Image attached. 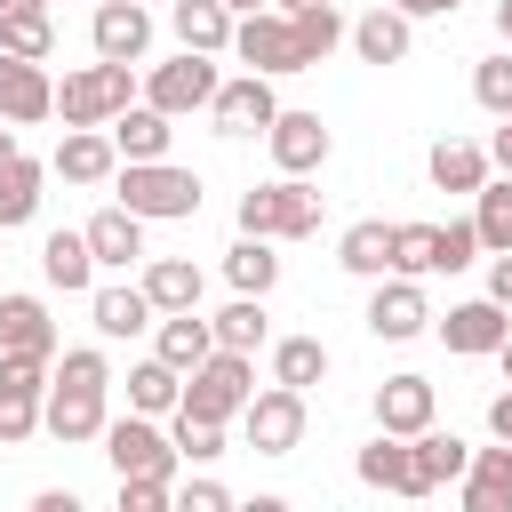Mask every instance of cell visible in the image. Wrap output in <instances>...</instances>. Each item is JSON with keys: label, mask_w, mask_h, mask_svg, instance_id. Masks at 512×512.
Segmentation results:
<instances>
[{"label": "cell", "mask_w": 512, "mask_h": 512, "mask_svg": "<svg viewBox=\"0 0 512 512\" xmlns=\"http://www.w3.org/2000/svg\"><path fill=\"white\" fill-rule=\"evenodd\" d=\"M104 392H112V368H104V352H64L56 360V376H48V408H40V432L48 440H64V448H80V440H104Z\"/></svg>", "instance_id": "1"}, {"label": "cell", "mask_w": 512, "mask_h": 512, "mask_svg": "<svg viewBox=\"0 0 512 512\" xmlns=\"http://www.w3.org/2000/svg\"><path fill=\"white\" fill-rule=\"evenodd\" d=\"M136 96H144L136 64H112V56H96V64H80V72L56 80V112H64V128H104V120H120Z\"/></svg>", "instance_id": "2"}, {"label": "cell", "mask_w": 512, "mask_h": 512, "mask_svg": "<svg viewBox=\"0 0 512 512\" xmlns=\"http://www.w3.org/2000/svg\"><path fill=\"white\" fill-rule=\"evenodd\" d=\"M112 192H120V208H136L144 224L200 216V176H192V168H176V160H120Z\"/></svg>", "instance_id": "3"}, {"label": "cell", "mask_w": 512, "mask_h": 512, "mask_svg": "<svg viewBox=\"0 0 512 512\" xmlns=\"http://www.w3.org/2000/svg\"><path fill=\"white\" fill-rule=\"evenodd\" d=\"M240 232H264V240H312L320 232V192L304 176H272L256 192H240Z\"/></svg>", "instance_id": "4"}, {"label": "cell", "mask_w": 512, "mask_h": 512, "mask_svg": "<svg viewBox=\"0 0 512 512\" xmlns=\"http://www.w3.org/2000/svg\"><path fill=\"white\" fill-rule=\"evenodd\" d=\"M248 392H256V352L216 344V352L184 376V400H176V408H192V416H208V424H232V416L248 408Z\"/></svg>", "instance_id": "5"}, {"label": "cell", "mask_w": 512, "mask_h": 512, "mask_svg": "<svg viewBox=\"0 0 512 512\" xmlns=\"http://www.w3.org/2000/svg\"><path fill=\"white\" fill-rule=\"evenodd\" d=\"M104 456H112V472H120V480H176V472H184L176 432H160L144 408H128V416H112V424H104Z\"/></svg>", "instance_id": "6"}, {"label": "cell", "mask_w": 512, "mask_h": 512, "mask_svg": "<svg viewBox=\"0 0 512 512\" xmlns=\"http://www.w3.org/2000/svg\"><path fill=\"white\" fill-rule=\"evenodd\" d=\"M232 56H240L248 72H272V80L304 72V40H296V16H288V8H256V16H240V24H232Z\"/></svg>", "instance_id": "7"}, {"label": "cell", "mask_w": 512, "mask_h": 512, "mask_svg": "<svg viewBox=\"0 0 512 512\" xmlns=\"http://www.w3.org/2000/svg\"><path fill=\"white\" fill-rule=\"evenodd\" d=\"M48 408V360L40 352H0V448L32 440Z\"/></svg>", "instance_id": "8"}, {"label": "cell", "mask_w": 512, "mask_h": 512, "mask_svg": "<svg viewBox=\"0 0 512 512\" xmlns=\"http://www.w3.org/2000/svg\"><path fill=\"white\" fill-rule=\"evenodd\" d=\"M216 88H224V72H216V56H200V48H184V56H168V64H152L144 72V104H160V112H208L216 104Z\"/></svg>", "instance_id": "9"}, {"label": "cell", "mask_w": 512, "mask_h": 512, "mask_svg": "<svg viewBox=\"0 0 512 512\" xmlns=\"http://www.w3.org/2000/svg\"><path fill=\"white\" fill-rule=\"evenodd\" d=\"M240 424H248V448H256V456H296V440H304V392H296V384L248 392Z\"/></svg>", "instance_id": "10"}, {"label": "cell", "mask_w": 512, "mask_h": 512, "mask_svg": "<svg viewBox=\"0 0 512 512\" xmlns=\"http://www.w3.org/2000/svg\"><path fill=\"white\" fill-rule=\"evenodd\" d=\"M208 120H216V136H264V128L280 120V96H272V72H232V80L216 88V104H208Z\"/></svg>", "instance_id": "11"}, {"label": "cell", "mask_w": 512, "mask_h": 512, "mask_svg": "<svg viewBox=\"0 0 512 512\" xmlns=\"http://www.w3.org/2000/svg\"><path fill=\"white\" fill-rule=\"evenodd\" d=\"M424 328H432L424 280L384 272V280H376V296H368V336H376V344H408V336H424Z\"/></svg>", "instance_id": "12"}, {"label": "cell", "mask_w": 512, "mask_h": 512, "mask_svg": "<svg viewBox=\"0 0 512 512\" xmlns=\"http://www.w3.org/2000/svg\"><path fill=\"white\" fill-rule=\"evenodd\" d=\"M264 144H272V168H280V176H320L328 152H336V136L320 128V112H288V104H280V120L264 128Z\"/></svg>", "instance_id": "13"}, {"label": "cell", "mask_w": 512, "mask_h": 512, "mask_svg": "<svg viewBox=\"0 0 512 512\" xmlns=\"http://www.w3.org/2000/svg\"><path fill=\"white\" fill-rule=\"evenodd\" d=\"M504 336H512V320H504L496 296H464V304H448V320H440V344L464 352V360H496Z\"/></svg>", "instance_id": "14"}, {"label": "cell", "mask_w": 512, "mask_h": 512, "mask_svg": "<svg viewBox=\"0 0 512 512\" xmlns=\"http://www.w3.org/2000/svg\"><path fill=\"white\" fill-rule=\"evenodd\" d=\"M48 112H56V80H48V64L0 48V120L32 128V120H48Z\"/></svg>", "instance_id": "15"}, {"label": "cell", "mask_w": 512, "mask_h": 512, "mask_svg": "<svg viewBox=\"0 0 512 512\" xmlns=\"http://www.w3.org/2000/svg\"><path fill=\"white\" fill-rule=\"evenodd\" d=\"M88 40H96V56H112V64H144V48H152V8H144V0H96Z\"/></svg>", "instance_id": "16"}, {"label": "cell", "mask_w": 512, "mask_h": 512, "mask_svg": "<svg viewBox=\"0 0 512 512\" xmlns=\"http://www.w3.org/2000/svg\"><path fill=\"white\" fill-rule=\"evenodd\" d=\"M88 320H96L104 344H128V336H144V328L160 320V304L144 296V280H136V288H128V280H104V288H88Z\"/></svg>", "instance_id": "17"}, {"label": "cell", "mask_w": 512, "mask_h": 512, "mask_svg": "<svg viewBox=\"0 0 512 512\" xmlns=\"http://www.w3.org/2000/svg\"><path fill=\"white\" fill-rule=\"evenodd\" d=\"M464 464H472V448H464L456 432H440V424H424V432L408 440V496H432V488H448V480H464Z\"/></svg>", "instance_id": "18"}, {"label": "cell", "mask_w": 512, "mask_h": 512, "mask_svg": "<svg viewBox=\"0 0 512 512\" xmlns=\"http://www.w3.org/2000/svg\"><path fill=\"white\" fill-rule=\"evenodd\" d=\"M48 168L64 184H112L120 176V144H112V128H64V144H56Z\"/></svg>", "instance_id": "19"}, {"label": "cell", "mask_w": 512, "mask_h": 512, "mask_svg": "<svg viewBox=\"0 0 512 512\" xmlns=\"http://www.w3.org/2000/svg\"><path fill=\"white\" fill-rule=\"evenodd\" d=\"M80 232H88V248H96V264H104V272L144 264V216H136V208H120V200H112V208H96Z\"/></svg>", "instance_id": "20"}, {"label": "cell", "mask_w": 512, "mask_h": 512, "mask_svg": "<svg viewBox=\"0 0 512 512\" xmlns=\"http://www.w3.org/2000/svg\"><path fill=\"white\" fill-rule=\"evenodd\" d=\"M408 48H416V16H400L392 0L352 24V56L360 64H408Z\"/></svg>", "instance_id": "21"}, {"label": "cell", "mask_w": 512, "mask_h": 512, "mask_svg": "<svg viewBox=\"0 0 512 512\" xmlns=\"http://www.w3.org/2000/svg\"><path fill=\"white\" fill-rule=\"evenodd\" d=\"M112 128V144H120V160H168V144H176V112H160V104H128L120 120H104Z\"/></svg>", "instance_id": "22"}, {"label": "cell", "mask_w": 512, "mask_h": 512, "mask_svg": "<svg viewBox=\"0 0 512 512\" xmlns=\"http://www.w3.org/2000/svg\"><path fill=\"white\" fill-rule=\"evenodd\" d=\"M432 384L424 376H384L376 384V432H400V440H416L424 424H432Z\"/></svg>", "instance_id": "23"}, {"label": "cell", "mask_w": 512, "mask_h": 512, "mask_svg": "<svg viewBox=\"0 0 512 512\" xmlns=\"http://www.w3.org/2000/svg\"><path fill=\"white\" fill-rule=\"evenodd\" d=\"M456 496H464V512H504V504H512V440L472 448V464H464Z\"/></svg>", "instance_id": "24"}, {"label": "cell", "mask_w": 512, "mask_h": 512, "mask_svg": "<svg viewBox=\"0 0 512 512\" xmlns=\"http://www.w3.org/2000/svg\"><path fill=\"white\" fill-rule=\"evenodd\" d=\"M0 352H40V360H56V320H48L40 296L0 288Z\"/></svg>", "instance_id": "25"}, {"label": "cell", "mask_w": 512, "mask_h": 512, "mask_svg": "<svg viewBox=\"0 0 512 512\" xmlns=\"http://www.w3.org/2000/svg\"><path fill=\"white\" fill-rule=\"evenodd\" d=\"M40 272H48V288H64V296H88L104 264H96L88 232H48V240H40Z\"/></svg>", "instance_id": "26"}, {"label": "cell", "mask_w": 512, "mask_h": 512, "mask_svg": "<svg viewBox=\"0 0 512 512\" xmlns=\"http://www.w3.org/2000/svg\"><path fill=\"white\" fill-rule=\"evenodd\" d=\"M152 352H160L168 368H184V376H192V368L216 352V328L200 320V304H192V312H160V320H152Z\"/></svg>", "instance_id": "27"}, {"label": "cell", "mask_w": 512, "mask_h": 512, "mask_svg": "<svg viewBox=\"0 0 512 512\" xmlns=\"http://www.w3.org/2000/svg\"><path fill=\"white\" fill-rule=\"evenodd\" d=\"M232 24H240V16H232L224 0H176V8H168V32H176L184 48H200V56H224V48H232Z\"/></svg>", "instance_id": "28"}, {"label": "cell", "mask_w": 512, "mask_h": 512, "mask_svg": "<svg viewBox=\"0 0 512 512\" xmlns=\"http://www.w3.org/2000/svg\"><path fill=\"white\" fill-rule=\"evenodd\" d=\"M424 168H432V184H440V192H480L496 160H488V144H472V136H440Z\"/></svg>", "instance_id": "29"}, {"label": "cell", "mask_w": 512, "mask_h": 512, "mask_svg": "<svg viewBox=\"0 0 512 512\" xmlns=\"http://www.w3.org/2000/svg\"><path fill=\"white\" fill-rule=\"evenodd\" d=\"M200 288H208V280H200L192 256H144V296H152L160 312H192Z\"/></svg>", "instance_id": "30"}, {"label": "cell", "mask_w": 512, "mask_h": 512, "mask_svg": "<svg viewBox=\"0 0 512 512\" xmlns=\"http://www.w3.org/2000/svg\"><path fill=\"white\" fill-rule=\"evenodd\" d=\"M224 280H232L240 296H272V280H280V256H272V240H264V232H240V240L224 248Z\"/></svg>", "instance_id": "31"}, {"label": "cell", "mask_w": 512, "mask_h": 512, "mask_svg": "<svg viewBox=\"0 0 512 512\" xmlns=\"http://www.w3.org/2000/svg\"><path fill=\"white\" fill-rule=\"evenodd\" d=\"M336 264H344L352 280H384V272H392V224H376V216L352 224V232L336 240Z\"/></svg>", "instance_id": "32"}, {"label": "cell", "mask_w": 512, "mask_h": 512, "mask_svg": "<svg viewBox=\"0 0 512 512\" xmlns=\"http://www.w3.org/2000/svg\"><path fill=\"white\" fill-rule=\"evenodd\" d=\"M176 400H184V368H168L160 352L128 368V408H144V416H176Z\"/></svg>", "instance_id": "33"}, {"label": "cell", "mask_w": 512, "mask_h": 512, "mask_svg": "<svg viewBox=\"0 0 512 512\" xmlns=\"http://www.w3.org/2000/svg\"><path fill=\"white\" fill-rule=\"evenodd\" d=\"M40 184H48V168H40V160H24V152L0 168V232H16V224H32V216H40Z\"/></svg>", "instance_id": "34"}, {"label": "cell", "mask_w": 512, "mask_h": 512, "mask_svg": "<svg viewBox=\"0 0 512 512\" xmlns=\"http://www.w3.org/2000/svg\"><path fill=\"white\" fill-rule=\"evenodd\" d=\"M296 40H304V72H312V64H328L352 40V24L336 16V0H312V8H296Z\"/></svg>", "instance_id": "35"}, {"label": "cell", "mask_w": 512, "mask_h": 512, "mask_svg": "<svg viewBox=\"0 0 512 512\" xmlns=\"http://www.w3.org/2000/svg\"><path fill=\"white\" fill-rule=\"evenodd\" d=\"M208 328H216V344H232V352H264V344H272L264 296H232V304H224V312H216Z\"/></svg>", "instance_id": "36"}, {"label": "cell", "mask_w": 512, "mask_h": 512, "mask_svg": "<svg viewBox=\"0 0 512 512\" xmlns=\"http://www.w3.org/2000/svg\"><path fill=\"white\" fill-rule=\"evenodd\" d=\"M320 376H328V344H320V336H280V344H272V384L312 392Z\"/></svg>", "instance_id": "37"}, {"label": "cell", "mask_w": 512, "mask_h": 512, "mask_svg": "<svg viewBox=\"0 0 512 512\" xmlns=\"http://www.w3.org/2000/svg\"><path fill=\"white\" fill-rule=\"evenodd\" d=\"M472 224H480V248H488V256L512 248V176H488V184L472 192Z\"/></svg>", "instance_id": "38"}, {"label": "cell", "mask_w": 512, "mask_h": 512, "mask_svg": "<svg viewBox=\"0 0 512 512\" xmlns=\"http://www.w3.org/2000/svg\"><path fill=\"white\" fill-rule=\"evenodd\" d=\"M392 272L432 280L440 272V224H392Z\"/></svg>", "instance_id": "39"}, {"label": "cell", "mask_w": 512, "mask_h": 512, "mask_svg": "<svg viewBox=\"0 0 512 512\" xmlns=\"http://www.w3.org/2000/svg\"><path fill=\"white\" fill-rule=\"evenodd\" d=\"M360 480H368V488L408 496V440H400V432H376V440L360 448Z\"/></svg>", "instance_id": "40"}, {"label": "cell", "mask_w": 512, "mask_h": 512, "mask_svg": "<svg viewBox=\"0 0 512 512\" xmlns=\"http://www.w3.org/2000/svg\"><path fill=\"white\" fill-rule=\"evenodd\" d=\"M0 48L8 56H56V24H48V8H24V16H0Z\"/></svg>", "instance_id": "41"}, {"label": "cell", "mask_w": 512, "mask_h": 512, "mask_svg": "<svg viewBox=\"0 0 512 512\" xmlns=\"http://www.w3.org/2000/svg\"><path fill=\"white\" fill-rule=\"evenodd\" d=\"M472 96H480V112H496V120L512 112V48H504V56H480V64H472Z\"/></svg>", "instance_id": "42"}, {"label": "cell", "mask_w": 512, "mask_h": 512, "mask_svg": "<svg viewBox=\"0 0 512 512\" xmlns=\"http://www.w3.org/2000/svg\"><path fill=\"white\" fill-rule=\"evenodd\" d=\"M176 448H184V464H216V456H224V424L176 408Z\"/></svg>", "instance_id": "43"}, {"label": "cell", "mask_w": 512, "mask_h": 512, "mask_svg": "<svg viewBox=\"0 0 512 512\" xmlns=\"http://www.w3.org/2000/svg\"><path fill=\"white\" fill-rule=\"evenodd\" d=\"M464 264H480V224L472 216L440 224V272H464Z\"/></svg>", "instance_id": "44"}, {"label": "cell", "mask_w": 512, "mask_h": 512, "mask_svg": "<svg viewBox=\"0 0 512 512\" xmlns=\"http://www.w3.org/2000/svg\"><path fill=\"white\" fill-rule=\"evenodd\" d=\"M176 480H120V512H168Z\"/></svg>", "instance_id": "45"}, {"label": "cell", "mask_w": 512, "mask_h": 512, "mask_svg": "<svg viewBox=\"0 0 512 512\" xmlns=\"http://www.w3.org/2000/svg\"><path fill=\"white\" fill-rule=\"evenodd\" d=\"M176 504H184V512H224V504H232V496H224V488H216V480H192V488H184V496H176Z\"/></svg>", "instance_id": "46"}, {"label": "cell", "mask_w": 512, "mask_h": 512, "mask_svg": "<svg viewBox=\"0 0 512 512\" xmlns=\"http://www.w3.org/2000/svg\"><path fill=\"white\" fill-rule=\"evenodd\" d=\"M488 296L512 312V248H504V256H488Z\"/></svg>", "instance_id": "47"}, {"label": "cell", "mask_w": 512, "mask_h": 512, "mask_svg": "<svg viewBox=\"0 0 512 512\" xmlns=\"http://www.w3.org/2000/svg\"><path fill=\"white\" fill-rule=\"evenodd\" d=\"M392 8H400V16H416V24H424V16H456V8H464V0H392Z\"/></svg>", "instance_id": "48"}, {"label": "cell", "mask_w": 512, "mask_h": 512, "mask_svg": "<svg viewBox=\"0 0 512 512\" xmlns=\"http://www.w3.org/2000/svg\"><path fill=\"white\" fill-rule=\"evenodd\" d=\"M488 160H496V168H504V176H512V112H504V128H496V136H488Z\"/></svg>", "instance_id": "49"}, {"label": "cell", "mask_w": 512, "mask_h": 512, "mask_svg": "<svg viewBox=\"0 0 512 512\" xmlns=\"http://www.w3.org/2000/svg\"><path fill=\"white\" fill-rule=\"evenodd\" d=\"M488 432H496V440H512V392H496V400H488Z\"/></svg>", "instance_id": "50"}, {"label": "cell", "mask_w": 512, "mask_h": 512, "mask_svg": "<svg viewBox=\"0 0 512 512\" xmlns=\"http://www.w3.org/2000/svg\"><path fill=\"white\" fill-rule=\"evenodd\" d=\"M16 152H24V144H16V120H8V128H0V168H8Z\"/></svg>", "instance_id": "51"}, {"label": "cell", "mask_w": 512, "mask_h": 512, "mask_svg": "<svg viewBox=\"0 0 512 512\" xmlns=\"http://www.w3.org/2000/svg\"><path fill=\"white\" fill-rule=\"evenodd\" d=\"M496 40L512 48V0H496Z\"/></svg>", "instance_id": "52"}, {"label": "cell", "mask_w": 512, "mask_h": 512, "mask_svg": "<svg viewBox=\"0 0 512 512\" xmlns=\"http://www.w3.org/2000/svg\"><path fill=\"white\" fill-rule=\"evenodd\" d=\"M24 8H48V0H0V16H24Z\"/></svg>", "instance_id": "53"}, {"label": "cell", "mask_w": 512, "mask_h": 512, "mask_svg": "<svg viewBox=\"0 0 512 512\" xmlns=\"http://www.w3.org/2000/svg\"><path fill=\"white\" fill-rule=\"evenodd\" d=\"M224 8H232V16H256V8H272V0H224Z\"/></svg>", "instance_id": "54"}, {"label": "cell", "mask_w": 512, "mask_h": 512, "mask_svg": "<svg viewBox=\"0 0 512 512\" xmlns=\"http://www.w3.org/2000/svg\"><path fill=\"white\" fill-rule=\"evenodd\" d=\"M496 368H504V384H512V336H504V344H496Z\"/></svg>", "instance_id": "55"}, {"label": "cell", "mask_w": 512, "mask_h": 512, "mask_svg": "<svg viewBox=\"0 0 512 512\" xmlns=\"http://www.w3.org/2000/svg\"><path fill=\"white\" fill-rule=\"evenodd\" d=\"M272 8H288V16H296V8H312V0H272Z\"/></svg>", "instance_id": "56"}]
</instances>
